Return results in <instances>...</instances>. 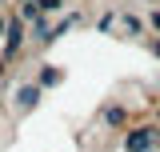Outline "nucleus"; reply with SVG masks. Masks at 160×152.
Instances as JSON below:
<instances>
[{"mask_svg": "<svg viewBox=\"0 0 160 152\" xmlns=\"http://www.w3.org/2000/svg\"><path fill=\"white\" fill-rule=\"evenodd\" d=\"M148 148H152V132H148V128L128 136V152H148Z\"/></svg>", "mask_w": 160, "mask_h": 152, "instance_id": "obj_1", "label": "nucleus"}]
</instances>
